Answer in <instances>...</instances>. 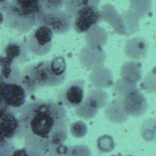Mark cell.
Masks as SVG:
<instances>
[{
  "label": "cell",
  "instance_id": "3",
  "mask_svg": "<svg viewBox=\"0 0 156 156\" xmlns=\"http://www.w3.org/2000/svg\"><path fill=\"white\" fill-rule=\"evenodd\" d=\"M27 95L20 83L0 82V108L21 109L26 105Z\"/></svg>",
  "mask_w": 156,
  "mask_h": 156
},
{
  "label": "cell",
  "instance_id": "7",
  "mask_svg": "<svg viewBox=\"0 0 156 156\" xmlns=\"http://www.w3.org/2000/svg\"><path fill=\"white\" fill-rule=\"evenodd\" d=\"M85 87L86 83L82 79L71 81L58 92L57 101L68 108L79 107L85 98Z\"/></svg>",
  "mask_w": 156,
  "mask_h": 156
},
{
  "label": "cell",
  "instance_id": "13",
  "mask_svg": "<svg viewBox=\"0 0 156 156\" xmlns=\"http://www.w3.org/2000/svg\"><path fill=\"white\" fill-rule=\"evenodd\" d=\"M70 132L74 138H83L87 133V126L84 121L77 120L70 125Z\"/></svg>",
  "mask_w": 156,
  "mask_h": 156
},
{
  "label": "cell",
  "instance_id": "18",
  "mask_svg": "<svg viewBox=\"0 0 156 156\" xmlns=\"http://www.w3.org/2000/svg\"><path fill=\"white\" fill-rule=\"evenodd\" d=\"M0 82H1V79H0Z\"/></svg>",
  "mask_w": 156,
  "mask_h": 156
},
{
  "label": "cell",
  "instance_id": "14",
  "mask_svg": "<svg viewBox=\"0 0 156 156\" xmlns=\"http://www.w3.org/2000/svg\"><path fill=\"white\" fill-rule=\"evenodd\" d=\"M4 20H5V16H4V14L1 11H0V25H1L4 22Z\"/></svg>",
  "mask_w": 156,
  "mask_h": 156
},
{
  "label": "cell",
  "instance_id": "4",
  "mask_svg": "<svg viewBox=\"0 0 156 156\" xmlns=\"http://www.w3.org/2000/svg\"><path fill=\"white\" fill-rule=\"evenodd\" d=\"M73 29L77 33H87L102 20L101 10L96 6L81 7L72 18Z\"/></svg>",
  "mask_w": 156,
  "mask_h": 156
},
{
  "label": "cell",
  "instance_id": "1",
  "mask_svg": "<svg viewBox=\"0 0 156 156\" xmlns=\"http://www.w3.org/2000/svg\"><path fill=\"white\" fill-rule=\"evenodd\" d=\"M19 119V132L28 140L30 151L42 156L67 140V113L58 101L36 99L29 102L20 109Z\"/></svg>",
  "mask_w": 156,
  "mask_h": 156
},
{
  "label": "cell",
  "instance_id": "16",
  "mask_svg": "<svg viewBox=\"0 0 156 156\" xmlns=\"http://www.w3.org/2000/svg\"><path fill=\"white\" fill-rule=\"evenodd\" d=\"M129 1H130V2H135V1H137V0H129Z\"/></svg>",
  "mask_w": 156,
  "mask_h": 156
},
{
  "label": "cell",
  "instance_id": "15",
  "mask_svg": "<svg viewBox=\"0 0 156 156\" xmlns=\"http://www.w3.org/2000/svg\"><path fill=\"white\" fill-rule=\"evenodd\" d=\"M6 1H8V0H0V4H2V3H5Z\"/></svg>",
  "mask_w": 156,
  "mask_h": 156
},
{
  "label": "cell",
  "instance_id": "6",
  "mask_svg": "<svg viewBox=\"0 0 156 156\" xmlns=\"http://www.w3.org/2000/svg\"><path fill=\"white\" fill-rule=\"evenodd\" d=\"M48 26L54 34H65L73 28V20L65 10L41 12L37 20V26Z\"/></svg>",
  "mask_w": 156,
  "mask_h": 156
},
{
  "label": "cell",
  "instance_id": "8",
  "mask_svg": "<svg viewBox=\"0 0 156 156\" xmlns=\"http://www.w3.org/2000/svg\"><path fill=\"white\" fill-rule=\"evenodd\" d=\"M12 108H0V145L20 131V119Z\"/></svg>",
  "mask_w": 156,
  "mask_h": 156
},
{
  "label": "cell",
  "instance_id": "9",
  "mask_svg": "<svg viewBox=\"0 0 156 156\" xmlns=\"http://www.w3.org/2000/svg\"><path fill=\"white\" fill-rule=\"evenodd\" d=\"M122 104L126 113L131 116L139 117L145 113L147 109V101L142 93L138 90H131L122 99Z\"/></svg>",
  "mask_w": 156,
  "mask_h": 156
},
{
  "label": "cell",
  "instance_id": "11",
  "mask_svg": "<svg viewBox=\"0 0 156 156\" xmlns=\"http://www.w3.org/2000/svg\"><path fill=\"white\" fill-rule=\"evenodd\" d=\"M67 0H41L43 12H55L62 10Z\"/></svg>",
  "mask_w": 156,
  "mask_h": 156
},
{
  "label": "cell",
  "instance_id": "2",
  "mask_svg": "<svg viewBox=\"0 0 156 156\" xmlns=\"http://www.w3.org/2000/svg\"><path fill=\"white\" fill-rule=\"evenodd\" d=\"M67 65L64 57L57 56L50 61H41L29 65L21 73L20 84L27 94L43 87H55L63 84Z\"/></svg>",
  "mask_w": 156,
  "mask_h": 156
},
{
  "label": "cell",
  "instance_id": "12",
  "mask_svg": "<svg viewBox=\"0 0 156 156\" xmlns=\"http://www.w3.org/2000/svg\"><path fill=\"white\" fill-rule=\"evenodd\" d=\"M97 148L100 152H109L115 148V142L111 136L103 135L97 140Z\"/></svg>",
  "mask_w": 156,
  "mask_h": 156
},
{
  "label": "cell",
  "instance_id": "17",
  "mask_svg": "<svg viewBox=\"0 0 156 156\" xmlns=\"http://www.w3.org/2000/svg\"><path fill=\"white\" fill-rule=\"evenodd\" d=\"M127 156H133V155H127Z\"/></svg>",
  "mask_w": 156,
  "mask_h": 156
},
{
  "label": "cell",
  "instance_id": "5",
  "mask_svg": "<svg viewBox=\"0 0 156 156\" xmlns=\"http://www.w3.org/2000/svg\"><path fill=\"white\" fill-rule=\"evenodd\" d=\"M53 31L45 25H39L30 35L27 41L29 51L36 56H43L50 52L52 47Z\"/></svg>",
  "mask_w": 156,
  "mask_h": 156
},
{
  "label": "cell",
  "instance_id": "10",
  "mask_svg": "<svg viewBox=\"0 0 156 156\" xmlns=\"http://www.w3.org/2000/svg\"><path fill=\"white\" fill-rule=\"evenodd\" d=\"M27 44L22 45L20 43L17 42H10L9 43L5 50H4V56L11 59V60H17L22 57H27V51H28Z\"/></svg>",
  "mask_w": 156,
  "mask_h": 156
}]
</instances>
